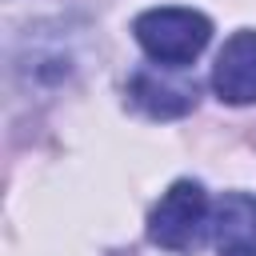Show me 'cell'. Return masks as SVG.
Listing matches in <instances>:
<instances>
[{
  "instance_id": "cell-1",
  "label": "cell",
  "mask_w": 256,
  "mask_h": 256,
  "mask_svg": "<svg viewBox=\"0 0 256 256\" xmlns=\"http://www.w3.org/2000/svg\"><path fill=\"white\" fill-rule=\"evenodd\" d=\"M140 48L164 64V68H184L188 60H196L212 36L208 16L192 12V8H152L144 16H136L132 24Z\"/></svg>"
},
{
  "instance_id": "cell-2",
  "label": "cell",
  "mask_w": 256,
  "mask_h": 256,
  "mask_svg": "<svg viewBox=\"0 0 256 256\" xmlns=\"http://www.w3.org/2000/svg\"><path fill=\"white\" fill-rule=\"evenodd\" d=\"M204 228H212V212H208V196L196 180H176L148 216V236L172 252L196 248Z\"/></svg>"
},
{
  "instance_id": "cell-3",
  "label": "cell",
  "mask_w": 256,
  "mask_h": 256,
  "mask_svg": "<svg viewBox=\"0 0 256 256\" xmlns=\"http://www.w3.org/2000/svg\"><path fill=\"white\" fill-rule=\"evenodd\" d=\"M128 96L148 116L172 120V116H184V112L196 108V80H188L180 72H168L164 64L160 68H140L128 80Z\"/></svg>"
},
{
  "instance_id": "cell-5",
  "label": "cell",
  "mask_w": 256,
  "mask_h": 256,
  "mask_svg": "<svg viewBox=\"0 0 256 256\" xmlns=\"http://www.w3.org/2000/svg\"><path fill=\"white\" fill-rule=\"evenodd\" d=\"M212 240L220 256H256V196L228 192L212 208Z\"/></svg>"
},
{
  "instance_id": "cell-4",
  "label": "cell",
  "mask_w": 256,
  "mask_h": 256,
  "mask_svg": "<svg viewBox=\"0 0 256 256\" xmlns=\"http://www.w3.org/2000/svg\"><path fill=\"white\" fill-rule=\"evenodd\" d=\"M212 88L228 104H256V32H236L220 48Z\"/></svg>"
}]
</instances>
